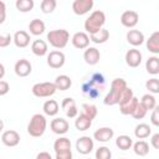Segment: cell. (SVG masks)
I'll list each match as a JSON object with an SVG mask.
<instances>
[{"mask_svg": "<svg viewBox=\"0 0 159 159\" xmlns=\"http://www.w3.org/2000/svg\"><path fill=\"white\" fill-rule=\"evenodd\" d=\"M127 82L123 78H114L112 82H111V89L109 92L106 94L104 99H103V103L106 106H114V104H118L119 102V97H120V93L127 88Z\"/></svg>", "mask_w": 159, "mask_h": 159, "instance_id": "1", "label": "cell"}, {"mask_svg": "<svg viewBox=\"0 0 159 159\" xmlns=\"http://www.w3.org/2000/svg\"><path fill=\"white\" fill-rule=\"evenodd\" d=\"M106 24V14L102 10H94L84 21V30L86 34L89 35L98 32L101 29H103Z\"/></svg>", "mask_w": 159, "mask_h": 159, "instance_id": "2", "label": "cell"}, {"mask_svg": "<svg viewBox=\"0 0 159 159\" xmlns=\"http://www.w3.org/2000/svg\"><path fill=\"white\" fill-rule=\"evenodd\" d=\"M47 127V120L43 114L36 113L31 117L29 124H27V133L34 138H40L43 135Z\"/></svg>", "mask_w": 159, "mask_h": 159, "instance_id": "3", "label": "cell"}, {"mask_svg": "<svg viewBox=\"0 0 159 159\" xmlns=\"http://www.w3.org/2000/svg\"><path fill=\"white\" fill-rule=\"evenodd\" d=\"M104 86V77L101 73H93L91 77V81L84 83L82 86L83 93L88 94L91 98H96L101 93V88Z\"/></svg>", "mask_w": 159, "mask_h": 159, "instance_id": "4", "label": "cell"}, {"mask_svg": "<svg viewBox=\"0 0 159 159\" xmlns=\"http://www.w3.org/2000/svg\"><path fill=\"white\" fill-rule=\"evenodd\" d=\"M70 40V34L67 30L65 29H57V30H52L47 34V41L48 43L55 47V48H63L66 47V45L68 43Z\"/></svg>", "mask_w": 159, "mask_h": 159, "instance_id": "5", "label": "cell"}, {"mask_svg": "<svg viewBox=\"0 0 159 159\" xmlns=\"http://www.w3.org/2000/svg\"><path fill=\"white\" fill-rule=\"evenodd\" d=\"M31 91H32V94L35 97L46 98V97L53 96L57 89H56V86H55L53 82H41V83L34 84Z\"/></svg>", "mask_w": 159, "mask_h": 159, "instance_id": "6", "label": "cell"}, {"mask_svg": "<svg viewBox=\"0 0 159 159\" xmlns=\"http://www.w3.org/2000/svg\"><path fill=\"white\" fill-rule=\"evenodd\" d=\"M66 62V56L62 51L55 50L47 55V65L51 68H61Z\"/></svg>", "mask_w": 159, "mask_h": 159, "instance_id": "7", "label": "cell"}, {"mask_svg": "<svg viewBox=\"0 0 159 159\" xmlns=\"http://www.w3.org/2000/svg\"><path fill=\"white\" fill-rule=\"evenodd\" d=\"M93 147H94V143L91 137L83 135L76 140V149L80 154H83V155L89 154L93 150Z\"/></svg>", "mask_w": 159, "mask_h": 159, "instance_id": "8", "label": "cell"}, {"mask_svg": "<svg viewBox=\"0 0 159 159\" xmlns=\"http://www.w3.org/2000/svg\"><path fill=\"white\" fill-rule=\"evenodd\" d=\"M94 2L93 0H75L72 2V10L76 15H86L87 12H89V10H92Z\"/></svg>", "mask_w": 159, "mask_h": 159, "instance_id": "9", "label": "cell"}, {"mask_svg": "<svg viewBox=\"0 0 159 159\" xmlns=\"http://www.w3.org/2000/svg\"><path fill=\"white\" fill-rule=\"evenodd\" d=\"M139 21V15L134 10H127L120 15V24L124 27L133 29Z\"/></svg>", "mask_w": 159, "mask_h": 159, "instance_id": "10", "label": "cell"}, {"mask_svg": "<svg viewBox=\"0 0 159 159\" xmlns=\"http://www.w3.org/2000/svg\"><path fill=\"white\" fill-rule=\"evenodd\" d=\"M14 71H15L16 76H19V77H26V76H29L31 73L32 66H31V63H30L29 60L21 58L19 61H16V63L14 66Z\"/></svg>", "mask_w": 159, "mask_h": 159, "instance_id": "11", "label": "cell"}, {"mask_svg": "<svg viewBox=\"0 0 159 159\" xmlns=\"http://www.w3.org/2000/svg\"><path fill=\"white\" fill-rule=\"evenodd\" d=\"M1 142L6 147H10V148L11 147H16L20 143V134L14 129L5 130L1 134Z\"/></svg>", "mask_w": 159, "mask_h": 159, "instance_id": "12", "label": "cell"}, {"mask_svg": "<svg viewBox=\"0 0 159 159\" xmlns=\"http://www.w3.org/2000/svg\"><path fill=\"white\" fill-rule=\"evenodd\" d=\"M72 45L78 48V50H83L89 47V36L88 34L83 32V31H78L72 36Z\"/></svg>", "mask_w": 159, "mask_h": 159, "instance_id": "13", "label": "cell"}, {"mask_svg": "<svg viewBox=\"0 0 159 159\" xmlns=\"http://www.w3.org/2000/svg\"><path fill=\"white\" fill-rule=\"evenodd\" d=\"M125 63L132 68H137L142 63V52L137 48L128 50L125 53Z\"/></svg>", "mask_w": 159, "mask_h": 159, "instance_id": "14", "label": "cell"}, {"mask_svg": "<svg viewBox=\"0 0 159 159\" xmlns=\"http://www.w3.org/2000/svg\"><path fill=\"white\" fill-rule=\"evenodd\" d=\"M50 128H51V130H52L55 134L61 135V134H65V133L68 132V129H70V123H68L66 119H63V118H55V119L51 120Z\"/></svg>", "mask_w": 159, "mask_h": 159, "instance_id": "15", "label": "cell"}, {"mask_svg": "<svg viewBox=\"0 0 159 159\" xmlns=\"http://www.w3.org/2000/svg\"><path fill=\"white\" fill-rule=\"evenodd\" d=\"M125 37H127L128 43H130V45L134 46V47L140 46V45L145 41V39H144V34H143L142 31L137 30V29H132V30H129V31L127 32Z\"/></svg>", "mask_w": 159, "mask_h": 159, "instance_id": "16", "label": "cell"}, {"mask_svg": "<svg viewBox=\"0 0 159 159\" xmlns=\"http://www.w3.org/2000/svg\"><path fill=\"white\" fill-rule=\"evenodd\" d=\"M30 40H31V39H30V35H29L26 31H24V30L16 31V32L14 34V36H12V41H14L15 46L19 47V48H25V47H27L29 43H30Z\"/></svg>", "mask_w": 159, "mask_h": 159, "instance_id": "17", "label": "cell"}, {"mask_svg": "<svg viewBox=\"0 0 159 159\" xmlns=\"http://www.w3.org/2000/svg\"><path fill=\"white\" fill-rule=\"evenodd\" d=\"M83 58H84L86 63L89 66L97 65L99 62V58H101L99 50H97L96 47H87L83 52Z\"/></svg>", "mask_w": 159, "mask_h": 159, "instance_id": "18", "label": "cell"}, {"mask_svg": "<svg viewBox=\"0 0 159 159\" xmlns=\"http://www.w3.org/2000/svg\"><path fill=\"white\" fill-rule=\"evenodd\" d=\"M114 135V132L112 128L109 127H102L99 129H97L94 133H93V138L97 140V142H101V143H107L109 142Z\"/></svg>", "mask_w": 159, "mask_h": 159, "instance_id": "19", "label": "cell"}, {"mask_svg": "<svg viewBox=\"0 0 159 159\" xmlns=\"http://www.w3.org/2000/svg\"><path fill=\"white\" fill-rule=\"evenodd\" d=\"M29 30H30V34L34 35V36H40L45 32L46 30V26H45V22L40 19H34L30 21L29 24Z\"/></svg>", "mask_w": 159, "mask_h": 159, "instance_id": "20", "label": "cell"}, {"mask_svg": "<svg viewBox=\"0 0 159 159\" xmlns=\"http://www.w3.org/2000/svg\"><path fill=\"white\" fill-rule=\"evenodd\" d=\"M145 46H147V48H148L149 52H152L154 55H158L159 53V32L158 31H154L149 36V39L145 42Z\"/></svg>", "mask_w": 159, "mask_h": 159, "instance_id": "21", "label": "cell"}, {"mask_svg": "<svg viewBox=\"0 0 159 159\" xmlns=\"http://www.w3.org/2000/svg\"><path fill=\"white\" fill-rule=\"evenodd\" d=\"M53 149H55V153L56 154L70 152L71 150V140L68 138H66V137H61V138H58V139L55 140Z\"/></svg>", "mask_w": 159, "mask_h": 159, "instance_id": "22", "label": "cell"}, {"mask_svg": "<svg viewBox=\"0 0 159 159\" xmlns=\"http://www.w3.org/2000/svg\"><path fill=\"white\" fill-rule=\"evenodd\" d=\"M31 51L35 56H45L48 51V47H47V43L46 41L43 40H35L32 43H31Z\"/></svg>", "mask_w": 159, "mask_h": 159, "instance_id": "23", "label": "cell"}, {"mask_svg": "<svg viewBox=\"0 0 159 159\" xmlns=\"http://www.w3.org/2000/svg\"><path fill=\"white\" fill-rule=\"evenodd\" d=\"M55 86H56V89H60V91H67L71 86H72V80L67 76V75H60L56 77L55 80Z\"/></svg>", "mask_w": 159, "mask_h": 159, "instance_id": "24", "label": "cell"}, {"mask_svg": "<svg viewBox=\"0 0 159 159\" xmlns=\"http://www.w3.org/2000/svg\"><path fill=\"white\" fill-rule=\"evenodd\" d=\"M42 109H43V113H45L46 116L53 117V116H56V114L58 113L60 107H58L57 101H55V99H47V101L43 103Z\"/></svg>", "mask_w": 159, "mask_h": 159, "instance_id": "25", "label": "cell"}, {"mask_svg": "<svg viewBox=\"0 0 159 159\" xmlns=\"http://www.w3.org/2000/svg\"><path fill=\"white\" fill-rule=\"evenodd\" d=\"M88 36H89V41H92L94 43H104L109 39V32H108L107 29L103 27L98 32L92 34V35H88Z\"/></svg>", "mask_w": 159, "mask_h": 159, "instance_id": "26", "label": "cell"}, {"mask_svg": "<svg viewBox=\"0 0 159 159\" xmlns=\"http://www.w3.org/2000/svg\"><path fill=\"white\" fill-rule=\"evenodd\" d=\"M91 125H92V120H91L89 118H87L86 116L80 114L78 117H76L75 127H76L77 130H80V132H84V130L89 129Z\"/></svg>", "mask_w": 159, "mask_h": 159, "instance_id": "27", "label": "cell"}, {"mask_svg": "<svg viewBox=\"0 0 159 159\" xmlns=\"http://www.w3.org/2000/svg\"><path fill=\"white\" fill-rule=\"evenodd\" d=\"M152 134V128L145 123H139L134 129V135L138 139H145Z\"/></svg>", "mask_w": 159, "mask_h": 159, "instance_id": "28", "label": "cell"}, {"mask_svg": "<svg viewBox=\"0 0 159 159\" xmlns=\"http://www.w3.org/2000/svg\"><path fill=\"white\" fill-rule=\"evenodd\" d=\"M145 70L150 75L159 73V58L157 56H150L145 62Z\"/></svg>", "mask_w": 159, "mask_h": 159, "instance_id": "29", "label": "cell"}, {"mask_svg": "<svg viewBox=\"0 0 159 159\" xmlns=\"http://www.w3.org/2000/svg\"><path fill=\"white\" fill-rule=\"evenodd\" d=\"M138 102H139V99H138L137 97H133L129 102H127V103L119 106V111H120V113L124 114V116H129V114H132V113L134 112V109H135Z\"/></svg>", "mask_w": 159, "mask_h": 159, "instance_id": "30", "label": "cell"}, {"mask_svg": "<svg viewBox=\"0 0 159 159\" xmlns=\"http://www.w3.org/2000/svg\"><path fill=\"white\" fill-rule=\"evenodd\" d=\"M139 103L147 109V112H148V111H153V109L157 107V99H155V97H154L153 94H150V93L144 94V96L142 97V99H140Z\"/></svg>", "mask_w": 159, "mask_h": 159, "instance_id": "31", "label": "cell"}, {"mask_svg": "<svg viewBox=\"0 0 159 159\" xmlns=\"http://www.w3.org/2000/svg\"><path fill=\"white\" fill-rule=\"evenodd\" d=\"M133 150L138 157H145L149 153V144L145 140H138L133 144Z\"/></svg>", "mask_w": 159, "mask_h": 159, "instance_id": "32", "label": "cell"}, {"mask_svg": "<svg viewBox=\"0 0 159 159\" xmlns=\"http://www.w3.org/2000/svg\"><path fill=\"white\" fill-rule=\"evenodd\" d=\"M116 145L120 149V150H128L132 145H133V140L129 135L122 134L116 139Z\"/></svg>", "mask_w": 159, "mask_h": 159, "instance_id": "33", "label": "cell"}, {"mask_svg": "<svg viewBox=\"0 0 159 159\" xmlns=\"http://www.w3.org/2000/svg\"><path fill=\"white\" fill-rule=\"evenodd\" d=\"M97 113H98V109H97V107L94 104H92V103H83L82 104V113L81 114L86 116L91 120L96 118Z\"/></svg>", "mask_w": 159, "mask_h": 159, "instance_id": "34", "label": "cell"}, {"mask_svg": "<svg viewBox=\"0 0 159 159\" xmlns=\"http://www.w3.org/2000/svg\"><path fill=\"white\" fill-rule=\"evenodd\" d=\"M15 6L20 12H29L34 9L35 2L34 0H16Z\"/></svg>", "mask_w": 159, "mask_h": 159, "instance_id": "35", "label": "cell"}, {"mask_svg": "<svg viewBox=\"0 0 159 159\" xmlns=\"http://www.w3.org/2000/svg\"><path fill=\"white\" fill-rule=\"evenodd\" d=\"M56 5H57L56 0H42L40 4V7L43 14H51L56 9Z\"/></svg>", "mask_w": 159, "mask_h": 159, "instance_id": "36", "label": "cell"}, {"mask_svg": "<svg viewBox=\"0 0 159 159\" xmlns=\"http://www.w3.org/2000/svg\"><path fill=\"white\" fill-rule=\"evenodd\" d=\"M145 88L149 91L150 94H157L159 93V81L158 78H150L145 82Z\"/></svg>", "mask_w": 159, "mask_h": 159, "instance_id": "37", "label": "cell"}, {"mask_svg": "<svg viewBox=\"0 0 159 159\" xmlns=\"http://www.w3.org/2000/svg\"><path fill=\"white\" fill-rule=\"evenodd\" d=\"M96 159H112V152L108 147H99L96 150Z\"/></svg>", "mask_w": 159, "mask_h": 159, "instance_id": "38", "label": "cell"}, {"mask_svg": "<svg viewBox=\"0 0 159 159\" xmlns=\"http://www.w3.org/2000/svg\"><path fill=\"white\" fill-rule=\"evenodd\" d=\"M133 97H134L133 89H132V88H129V87H127V88L120 93V97H119V102H118V104H119V106H122V104H124V103L129 102Z\"/></svg>", "mask_w": 159, "mask_h": 159, "instance_id": "39", "label": "cell"}, {"mask_svg": "<svg viewBox=\"0 0 159 159\" xmlns=\"http://www.w3.org/2000/svg\"><path fill=\"white\" fill-rule=\"evenodd\" d=\"M145 114H147V109L138 102V104H137V107H135V109H134V112L130 114L134 119H142V118H144L145 117Z\"/></svg>", "mask_w": 159, "mask_h": 159, "instance_id": "40", "label": "cell"}, {"mask_svg": "<svg viewBox=\"0 0 159 159\" xmlns=\"http://www.w3.org/2000/svg\"><path fill=\"white\" fill-rule=\"evenodd\" d=\"M12 41V36L10 34L0 35V47H7Z\"/></svg>", "mask_w": 159, "mask_h": 159, "instance_id": "41", "label": "cell"}, {"mask_svg": "<svg viewBox=\"0 0 159 159\" xmlns=\"http://www.w3.org/2000/svg\"><path fill=\"white\" fill-rule=\"evenodd\" d=\"M65 113L68 118H76L77 114H78V109H77V106L76 104H72L71 107H68L67 109H65Z\"/></svg>", "mask_w": 159, "mask_h": 159, "instance_id": "42", "label": "cell"}, {"mask_svg": "<svg viewBox=\"0 0 159 159\" xmlns=\"http://www.w3.org/2000/svg\"><path fill=\"white\" fill-rule=\"evenodd\" d=\"M150 120H152L153 125H155V127H158V125H159V108H158V107H155V108L153 109V113H152Z\"/></svg>", "mask_w": 159, "mask_h": 159, "instance_id": "43", "label": "cell"}, {"mask_svg": "<svg viewBox=\"0 0 159 159\" xmlns=\"http://www.w3.org/2000/svg\"><path fill=\"white\" fill-rule=\"evenodd\" d=\"M10 91V86L6 81H1L0 80V96H5L7 94V92Z\"/></svg>", "mask_w": 159, "mask_h": 159, "instance_id": "44", "label": "cell"}, {"mask_svg": "<svg viewBox=\"0 0 159 159\" xmlns=\"http://www.w3.org/2000/svg\"><path fill=\"white\" fill-rule=\"evenodd\" d=\"M6 19V5L4 1L0 0V25L5 21Z\"/></svg>", "mask_w": 159, "mask_h": 159, "instance_id": "45", "label": "cell"}, {"mask_svg": "<svg viewBox=\"0 0 159 159\" xmlns=\"http://www.w3.org/2000/svg\"><path fill=\"white\" fill-rule=\"evenodd\" d=\"M150 143H152V145H153L154 149H158L159 148V133H155V134L152 135Z\"/></svg>", "mask_w": 159, "mask_h": 159, "instance_id": "46", "label": "cell"}, {"mask_svg": "<svg viewBox=\"0 0 159 159\" xmlns=\"http://www.w3.org/2000/svg\"><path fill=\"white\" fill-rule=\"evenodd\" d=\"M56 159H72V150L56 154Z\"/></svg>", "mask_w": 159, "mask_h": 159, "instance_id": "47", "label": "cell"}, {"mask_svg": "<svg viewBox=\"0 0 159 159\" xmlns=\"http://www.w3.org/2000/svg\"><path fill=\"white\" fill-rule=\"evenodd\" d=\"M36 159H52V157L48 152H40L36 155Z\"/></svg>", "mask_w": 159, "mask_h": 159, "instance_id": "48", "label": "cell"}, {"mask_svg": "<svg viewBox=\"0 0 159 159\" xmlns=\"http://www.w3.org/2000/svg\"><path fill=\"white\" fill-rule=\"evenodd\" d=\"M4 76H5V67H4L2 63H0V80H1Z\"/></svg>", "mask_w": 159, "mask_h": 159, "instance_id": "49", "label": "cell"}, {"mask_svg": "<svg viewBox=\"0 0 159 159\" xmlns=\"http://www.w3.org/2000/svg\"><path fill=\"white\" fill-rule=\"evenodd\" d=\"M2 129H4V122L2 119H0V132H2Z\"/></svg>", "mask_w": 159, "mask_h": 159, "instance_id": "50", "label": "cell"}]
</instances>
